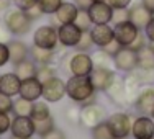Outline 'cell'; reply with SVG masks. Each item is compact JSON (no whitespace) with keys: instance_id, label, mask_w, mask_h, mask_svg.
<instances>
[{"instance_id":"cell-10","label":"cell","mask_w":154,"mask_h":139,"mask_svg":"<svg viewBox=\"0 0 154 139\" xmlns=\"http://www.w3.org/2000/svg\"><path fill=\"white\" fill-rule=\"evenodd\" d=\"M103 118H105V110L100 105L90 103L80 110V123L85 128H89V129H92L97 124L103 123Z\"/></svg>"},{"instance_id":"cell-18","label":"cell","mask_w":154,"mask_h":139,"mask_svg":"<svg viewBox=\"0 0 154 139\" xmlns=\"http://www.w3.org/2000/svg\"><path fill=\"white\" fill-rule=\"evenodd\" d=\"M128 10H130V21L133 25H136L139 30H143V28L148 25V21L152 18V13L148 12V10L141 5V2L136 3V5H133V7H130Z\"/></svg>"},{"instance_id":"cell-42","label":"cell","mask_w":154,"mask_h":139,"mask_svg":"<svg viewBox=\"0 0 154 139\" xmlns=\"http://www.w3.org/2000/svg\"><path fill=\"white\" fill-rule=\"evenodd\" d=\"M43 139H66V136H64V133L62 131H59V129H51L49 133H46L45 136H41Z\"/></svg>"},{"instance_id":"cell-28","label":"cell","mask_w":154,"mask_h":139,"mask_svg":"<svg viewBox=\"0 0 154 139\" xmlns=\"http://www.w3.org/2000/svg\"><path fill=\"white\" fill-rule=\"evenodd\" d=\"M31 107H33V101L25 100V98H21V97L13 101V111H15L17 115H20V116H30Z\"/></svg>"},{"instance_id":"cell-29","label":"cell","mask_w":154,"mask_h":139,"mask_svg":"<svg viewBox=\"0 0 154 139\" xmlns=\"http://www.w3.org/2000/svg\"><path fill=\"white\" fill-rule=\"evenodd\" d=\"M74 23L79 26L80 31H90V28H92V20H90L89 13H87V10H79V13H77Z\"/></svg>"},{"instance_id":"cell-19","label":"cell","mask_w":154,"mask_h":139,"mask_svg":"<svg viewBox=\"0 0 154 139\" xmlns=\"http://www.w3.org/2000/svg\"><path fill=\"white\" fill-rule=\"evenodd\" d=\"M77 13H79V8L74 2H62L61 7L56 10L54 17L59 21V25H64V23H74Z\"/></svg>"},{"instance_id":"cell-7","label":"cell","mask_w":154,"mask_h":139,"mask_svg":"<svg viewBox=\"0 0 154 139\" xmlns=\"http://www.w3.org/2000/svg\"><path fill=\"white\" fill-rule=\"evenodd\" d=\"M66 95V83L64 80L59 77H51L49 80L43 82V93L41 97L49 103H56V101L62 100V97Z\"/></svg>"},{"instance_id":"cell-38","label":"cell","mask_w":154,"mask_h":139,"mask_svg":"<svg viewBox=\"0 0 154 139\" xmlns=\"http://www.w3.org/2000/svg\"><path fill=\"white\" fill-rule=\"evenodd\" d=\"M10 62V51H8V44L0 43V67H3L5 64Z\"/></svg>"},{"instance_id":"cell-23","label":"cell","mask_w":154,"mask_h":139,"mask_svg":"<svg viewBox=\"0 0 154 139\" xmlns=\"http://www.w3.org/2000/svg\"><path fill=\"white\" fill-rule=\"evenodd\" d=\"M138 67L143 71H154V51L148 44L138 51Z\"/></svg>"},{"instance_id":"cell-41","label":"cell","mask_w":154,"mask_h":139,"mask_svg":"<svg viewBox=\"0 0 154 139\" xmlns=\"http://www.w3.org/2000/svg\"><path fill=\"white\" fill-rule=\"evenodd\" d=\"M144 35L149 41H154V15H152L151 20L148 21V25L144 26Z\"/></svg>"},{"instance_id":"cell-47","label":"cell","mask_w":154,"mask_h":139,"mask_svg":"<svg viewBox=\"0 0 154 139\" xmlns=\"http://www.w3.org/2000/svg\"><path fill=\"white\" fill-rule=\"evenodd\" d=\"M12 139H30V137H17V136H12Z\"/></svg>"},{"instance_id":"cell-17","label":"cell","mask_w":154,"mask_h":139,"mask_svg":"<svg viewBox=\"0 0 154 139\" xmlns=\"http://www.w3.org/2000/svg\"><path fill=\"white\" fill-rule=\"evenodd\" d=\"M20 85H21V79L15 72H7V74L0 75V92L2 93L13 97V95L20 93Z\"/></svg>"},{"instance_id":"cell-11","label":"cell","mask_w":154,"mask_h":139,"mask_svg":"<svg viewBox=\"0 0 154 139\" xmlns=\"http://www.w3.org/2000/svg\"><path fill=\"white\" fill-rule=\"evenodd\" d=\"M89 79L95 90H107L110 87V83L115 80V74L110 71L107 65H94Z\"/></svg>"},{"instance_id":"cell-32","label":"cell","mask_w":154,"mask_h":139,"mask_svg":"<svg viewBox=\"0 0 154 139\" xmlns=\"http://www.w3.org/2000/svg\"><path fill=\"white\" fill-rule=\"evenodd\" d=\"M92 44H94V41H92V36H90V31H82L80 41L75 44V49L85 53V51H89L90 47H92Z\"/></svg>"},{"instance_id":"cell-45","label":"cell","mask_w":154,"mask_h":139,"mask_svg":"<svg viewBox=\"0 0 154 139\" xmlns=\"http://www.w3.org/2000/svg\"><path fill=\"white\" fill-rule=\"evenodd\" d=\"M12 5V0H0V12H7Z\"/></svg>"},{"instance_id":"cell-31","label":"cell","mask_w":154,"mask_h":139,"mask_svg":"<svg viewBox=\"0 0 154 139\" xmlns=\"http://www.w3.org/2000/svg\"><path fill=\"white\" fill-rule=\"evenodd\" d=\"M51 129H54V119L51 116L46 119H41V121H35V133H38L39 136H45Z\"/></svg>"},{"instance_id":"cell-13","label":"cell","mask_w":154,"mask_h":139,"mask_svg":"<svg viewBox=\"0 0 154 139\" xmlns=\"http://www.w3.org/2000/svg\"><path fill=\"white\" fill-rule=\"evenodd\" d=\"M131 136L134 139H151L154 137V119L143 115L131 124Z\"/></svg>"},{"instance_id":"cell-21","label":"cell","mask_w":154,"mask_h":139,"mask_svg":"<svg viewBox=\"0 0 154 139\" xmlns=\"http://www.w3.org/2000/svg\"><path fill=\"white\" fill-rule=\"evenodd\" d=\"M154 107V89H148L139 93L136 100V108L143 115H151V110Z\"/></svg>"},{"instance_id":"cell-39","label":"cell","mask_w":154,"mask_h":139,"mask_svg":"<svg viewBox=\"0 0 154 139\" xmlns=\"http://www.w3.org/2000/svg\"><path fill=\"white\" fill-rule=\"evenodd\" d=\"M10 118H8V115L7 113H0V136L2 134H5L7 131L10 129Z\"/></svg>"},{"instance_id":"cell-40","label":"cell","mask_w":154,"mask_h":139,"mask_svg":"<svg viewBox=\"0 0 154 139\" xmlns=\"http://www.w3.org/2000/svg\"><path fill=\"white\" fill-rule=\"evenodd\" d=\"M107 2L112 5V8L115 10V8H128L133 0H107Z\"/></svg>"},{"instance_id":"cell-20","label":"cell","mask_w":154,"mask_h":139,"mask_svg":"<svg viewBox=\"0 0 154 139\" xmlns=\"http://www.w3.org/2000/svg\"><path fill=\"white\" fill-rule=\"evenodd\" d=\"M8 51H10V62L12 64H18L23 59H26V54H28V46L25 44L23 41H10L8 43Z\"/></svg>"},{"instance_id":"cell-9","label":"cell","mask_w":154,"mask_h":139,"mask_svg":"<svg viewBox=\"0 0 154 139\" xmlns=\"http://www.w3.org/2000/svg\"><path fill=\"white\" fill-rule=\"evenodd\" d=\"M94 69V57H90L87 53H77L69 61V71L72 75H90Z\"/></svg>"},{"instance_id":"cell-37","label":"cell","mask_w":154,"mask_h":139,"mask_svg":"<svg viewBox=\"0 0 154 139\" xmlns=\"http://www.w3.org/2000/svg\"><path fill=\"white\" fill-rule=\"evenodd\" d=\"M126 20H130V10L128 8H115L113 10V17H112L113 23H120V21H126Z\"/></svg>"},{"instance_id":"cell-36","label":"cell","mask_w":154,"mask_h":139,"mask_svg":"<svg viewBox=\"0 0 154 139\" xmlns=\"http://www.w3.org/2000/svg\"><path fill=\"white\" fill-rule=\"evenodd\" d=\"M146 39H148V38H146V35L143 33V30H139L138 36L134 38V41L131 43V44L128 46V47H130V49H133V51H136V53H138L139 49H143V47L146 46Z\"/></svg>"},{"instance_id":"cell-46","label":"cell","mask_w":154,"mask_h":139,"mask_svg":"<svg viewBox=\"0 0 154 139\" xmlns=\"http://www.w3.org/2000/svg\"><path fill=\"white\" fill-rule=\"evenodd\" d=\"M148 46H149V47H151V49L154 51V41H149V44H148Z\"/></svg>"},{"instance_id":"cell-14","label":"cell","mask_w":154,"mask_h":139,"mask_svg":"<svg viewBox=\"0 0 154 139\" xmlns=\"http://www.w3.org/2000/svg\"><path fill=\"white\" fill-rule=\"evenodd\" d=\"M12 136L17 137H31L35 134V121L30 116H20L17 115L10 123Z\"/></svg>"},{"instance_id":"cell-25","label":"cell","mask_w":154,"mask_h":139,"mask_svg":"<svg viewBox=\"0 0 154 139\" xmlns=\"http://www.w3.org/2000/svg\"><path fill=\"white\" fill-rule=\"evenodd\" d=\"M31 56H33V61L38 62L39 65H46V64L53 62V51H49V49H43V47L33 46Z\"/></svg>"},{"instance_id":"cell-1","label":"cell","mask_w":154,"mask_h":139,"mask_svg":"<svg viewBox=\"0 0 154 139\" xmlns=\"http://www.w3.org/2000/svg\"><path fill=\"white\" fill-rule=\"evenodd\" d=\"M95 89L90 82L89 75H72L66 82V93L75 103H82V101L92 98Z\"/></svg>"},{"instance_id":"cell-5","label":"cell","mask_w":154,"mask_h":139,"mask_svg":"<svg viewBox=\"0 0 154 139\" xmlns=\"http://www.w3.org/2000/svg\"><path fill=\"white\" fill-rule=\"evenodd\" d=\"M90 20L94 25H103V23H110L113 17V8L107 0H94L92 5L87 10Z\"/></svg>"},{"instance_id":"cell-44","label":"cell","mask_w":154,"mask_h":139,"mask_svg":"<svg viewBox=\"0 0 154 139\" xmlns=\"http://www.w3.org/2000/svg\"><path fill=\"white\" fill-rule=\"evenodd\" d=\"M141 5L154 15V0H141Z\"/></svg>"},{"instance_id":"cell-50","label":"cell","mask_w":154,"mask_h":139,"mask_svg":"<svg viewBox=\"0 0 154 139\" xmlns=\"http://www.w3.org/2000/svg\"><path fill=\"white\" fill-rule=\"evenodd\" d=\"M151 139H154V137H151Z\"/></svg>"},{"instance_id":"cell-33","label":"cell","mask_w":154,"mask_h":139,"mask_svg":"<svg viewBox=\"0 0 154 139\" xmlns=\"http://www.w3.org/2000/svg\"><path fill=\"white\" fill-rule=\"evenodd\" d=\"M51 77H54V69L49 67V64L46 65H38V71H36V79L39 80V82H46V80H49Z\"/></svg>"},{"instance_id":"cell-49","label":"cell","mask_w":154,"mask_h":139,"mask_svg":"<svg viewBox=\"0 0 154 139\" xmlns=\"http://www.w3.org/2000/svg\"><path fill=\"white\" fill-rule=\"evenodd\" d=\"M115 139H126V137H115Z\"/></svg>"},{"instance_id":"cell-27","label":"cell","mask_w":154,"mask_h":139,"mask_svg":"<svg viewBox=\"0 0 154 139\" xmlns=\"http://www.w3.org/2000/svg\"><path fill=\"white\" fill-rule=\"evenodd\" d=\"M64 0H38V8L43 15H54Z\"/></svg>"},{"instance_id":"cell-43","label":"cell","mask_w":154,"mask_h":139,"mask_svg":"<svg viewBox=\"0 0 154 139\" xmlns=\"http://www.w3.org/2000/svg\"><path fill=\"white\" fill-rule=\"evenodd\" d=\"M94 0H74V3L77 5L79 10H89V7L92 5Z\"/></svg>"},{"instance_id":"cell-26","label":"cell","mask_w":154,"mask_h":139,"mask_svg":"<svg viewBox=\"0 0 154 139\" xmlns=\"http://www.w3.org/2000/svg\"><path fill=\"white\" fill-rule=\"evenodd\" d=\"M108 95L113 98L115 101H120V103H123L125 97H126V87H123V83L120 82V80H113L112 83H110V87L107 89Z\"/></svg>"},{"instance_id":"cell-16","label":"cell","mask_w":154,"mask_h":139,"mask_svg":"<svg viewBox=\"0 0 154 139\" xmlns=\"http://www.w3.org/2000/svg\"><path fill=\"white\" fill-rule=\"evenodd\" d=\"M90 36H92V41L95 46L98 47H103L110 44V43L115 39V35H113V28L110 26L108 23L103 25H94L90 28Z\"/></svg>"},{"instance_id":"cell-15","label":"cell","mask_w":154,"mask_h":139,"mask_svg":"<svg viewBox=\"0 0 154 139\" xmlns=\"http://www.w3.org/2000/svg\"><path fill=\"white\" fill-rule=\"evenodd\" d=\"M43 93V83L39 82L36 77H30V79H25L21 80V85H20V97L25 98V100H30V101H36Z\"/></svg>"},{"instance_id":"cell-22","label":"cell","mask_w":154,"mask_h":139,"mask_svg":"<svg viewBox=\"0 0 154 139\" xmlns=\"http://www.w3.org/2000/svg\"><path fill=\"white\" fill-rule=\"evenodd\" d=\"M36 71H38V67H36L35 61L23 59L21 62L15 64V71L13 72H15L21 80H25V79H30V77H36Z\"/></svg>"},{"instance_id":"cell-12","label":"cell","mask_w":154,"mask_h":139,"mask_svg":"<svg viewBox=\"0 0 154 139\" xmlns=\"http://www.w3.org/2000/svg\"><path fill=\"white\" fill-rule=\"evenodd\" d=\"M80 36H82V31L79 30L75 23H64L59 25V28H57L59 43L66 47H75V44L80 41Z\"/></svg>"},{"instance_id":"cell-4","label":"cell","mask_w":154,"mask_h":139,"mask_svg":"<svg viewBox=\"0 0 154 139\" xmlns=\"http://www.w3.org/2000/svg\"><path fill=\"white\" fill-rule=\"evenodd\" d=\"M113 64L118 71L131 72L138 67V53L128 46H120V49L113 54Z\"/></svg>"},{"instance_id":"cell-8","label":"cell","mask_w":154,"mask_h":139,"mask_svg":"<svg viewBox=\"0 0 154 139\" xmlns=\"http://www.w3.org/2000/svg\"><path fill=\"white\" fill-rule=\"evenodd\" d=\"M107 126L110 128V131L113 133L115 137H126L131 133V118L125 113H115L107 119Z\"/></svg>"},{"instance_id":"cell-30","label":"cell","mask_w":154,"mask_h":139,"mask_svg":"<svg viewBox=\"0 0 154 139\" xmlns=\"http://www.w3.org/2000/svg\"><path fill=\"white\" fill-rule=\"evenodd\" d=\"M92 139H115L113 133L110 131V128L107 126V123H100L95 128H92Z\"/></svg>"},{"instance_id":"cell-6","label":"cell","mask_w":154,"mask_h":139,"mask_svg":"<svg viewBox=\"0 0 154 139\" xmlns=\"http://www.w3.org/2000/svg\"><path fill=\"white\" fill-rule=\"evenodd\" d=\"M138 33H139V28L136 25L131 23L130 20L115 23V26H113L115 41L118 43L120 46H130L131 43L134 41V38L138 36Z\"/></svg>"},{"instance_id":"cell-24","label":"cell","mask_w":154,"mask_h":139,"mask_svg":"<svg viewBox=\"0 0 154 139\" xmlns=\"http://www.w3.org/2000/svg\"><path fill=\"white\" fill-rule=\"evenodd\" d=\"M49 116H51V111L46 101H33L31 113H30V118L33 121H41V119H46Z\"/></svg>"},{"instance_id":"cell-48","label":"cell","mask_w":154,"mask_h":139,"mask_svg":"<svg viewBox=\"0 0 154 139\" xmlns=\"http://www.w3.org/2000/svg\"><path fill=\"white\" fill-rule=\"evenodd\" d=\"M151 118L154 119V107H152V110H151Z\"/></svg>"},{"instance_id":"cell-3","label":"cell","mask_w":154,"mask_h":139,"mask_svg":"<svg viewBox=\"0 0 154 139\" xmlns=\"http://www.w3.org/2000/svg\"><path fill=\"white\" fill-rule=\"evenodd\" d=\"M59 43V38H57V28L51 26V25H43L38 30L33 33V44L43 47V49H49L54 51Z\"/></svg>"},{"instance_id":"cell-2","label":"cell","mask_w":154,"mask_h":139,"mask_svg":"<svg viewBox=\"0 0 154 139\" xmlns=\"http://www.w3.org/2000/svg\"><path fill=\"white\" fill-rule=\"evenodd\" d=\"M33 21L35 20L30 17V13L23 12V10H20V8H8L5 12V17H3L5 28L15 36L26 35V33L31 30Z\"/></svg>"},{"instance_id":"cell-34","label":"cell","mask_w":154,"mask_h":139,"mask_svg":"<svg viewBox=\"0 0 154 139\" xmlns=\"http://www.w3.org/2000/svg\"><path fill=\"white\" fill-rule=\"evenodd\" d=\"M12 3L15 8H20L23 12H30L31 8H35L38 5V0H12Z\"/></svg>"},{"instance_id":"cell-35","label":"cell","mask_w":154,"mask_h":139,"mask_svg":"<svg viewBox=\"0 0 154 139\" xmlns=\"http://www.w3.org/2000/svg\"><path fill=\"white\" fill-rule=\"evenodd\" d=\"M13 110V100L10 95L0 92V113H8Z\"/></svg>"}]
</instances>
